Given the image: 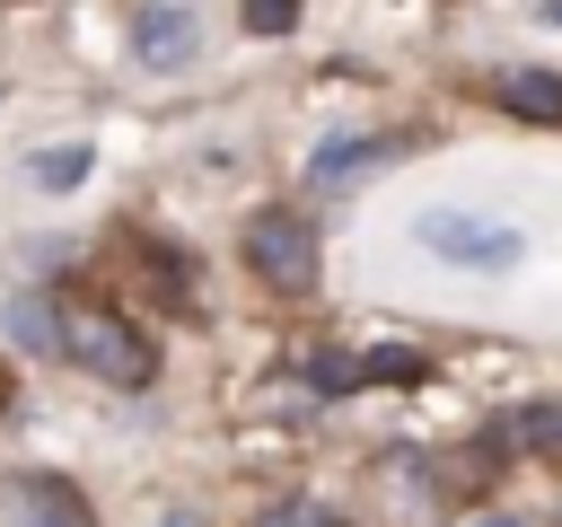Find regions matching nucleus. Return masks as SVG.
I'll list each match as a JSON object with an SVG mask.
<instances>
[{
  "instance_id": "nucleus-11",
  "label": "nucleus",
  "mask_w": 562,
  "mask_h": 527,
  "mask_svg": "<svg viewBox=\"0 0 562 527\" xmlns=\"http://www.w3.org/2000/svg\"><path fill=\"white\" fill-rule=\"evenodd\" d=\"M299 378H307L316 395H351V386H360V360H351V351H307Z\"/></svg>"
},
{
  "instance_id": "nucleus-3",
  "label": "nucleus",
  "mask_w": 562,
  "mask_h": 527,
  "mask_svg": "<svg viewBox=\"0 0 562 527\" xmlns=\"http://www.w3.org/2000/svg\"><path fill=\"white\" fill-rule=\"evenodd\" d=\"M413 237H422L439 264H465V272H509V264H518V228L474 220V211H422Z\"/></svg>"
},
{
  "instance_id": "nucleus-15",
  "label": "nucleus",
  "mask_w": 562,
  "mask_h": 527,
  "mask_svg": "<svg viewBox=\"0 0 562 527\" xmlns=\"http://www.w3.org/2000/svg\"><path fill=\"white\" fill-rule=\"evenodd\" d=\"M474 527H518V518H474Z\"/></svg>"
},
{
  "instance_id": "nucleus-5",
  "label": "nucleus",
  "mask_w": 562,
  "mask_h": 527,
  "mask_svg": "<svg viewBox=\"0 0 562 527\" xmlns=\"http://www.w3.org/2000/svg\"><path fill=\"white\" fill-rule=\"evenodd\" d=\"M132 35H140V61H149V70H176V61H193V44H202V35H193V9H176V0H149Z\"/></svg>"
},
{
  "instance_id": "nucleus-12",
  "label": "nucleus",
  "mask_w": 562,
  "mask_h": 527,
  "mask_svg": "<svg viewBox=\"0 0 562 527\" xmlns=\"http://www.w3.org/2000/svg\"><path fill=\"white\" fill-rule=\"evenodd\" d=\"M79 176H88V149H79V141H61V149L35 158V184H44V193H70Z\"/></svg>"
},
{
  "instance_id": "nucleus-1",
  "label": "nucleus",
  "mask_w": 562,
  "mask_h": 527,
  "mask_svg": "<svg viewBox=\"0 0 562 527\" xmlns=\"http://www.w3.org/2000/svg\"><path fill=\"white\" fill-rule=\"evenodd\" d=\"M53 307H61V351H70L79 369H97V378H114V386H149V378H158V343H149L123 307H105V299H88V290H61Z\"/></svg>"
},
{
  "instance_id": "nucleus-10",
  "label": "nucleus",
  "mask_w": 562,
  "mask_h": 527,
  "mask_svg": "<svg viewBox=\"0 0 562 527\" xmlns=\"http://www.w3.org/2000/svg\"><path fill=\"white\" fill-rule=\"evenodd\" d=\"M430 360L422 351H404V343H378V351H360V386H413Z\"/></svg>"
},
{
  "instance_id": "nucleus-7",
  "label": "nucleus",
  "mask_w": 562,
  "mask_h": 527,
  "mask_svg": "<svg viewBox=\"0 0 562 527\" xmlns=\"http://www.w3.org/2000/svg\"><path fill=\"white\" fill-rule=\"evenodd\" d=\"M501 105L527 114V123H562V79L553 70H509L501 79Z\"/></svg>"
},
{
  "instance_id": "nucleus-6",
  "label": "nucleus",
  "mask_w": 562,
  "mask_h": 527,
  "mask_svg": "<svg viewBox=\"0 0 562 527\" xmlns=\"http://www.w3.org/2000/svg\"><path fill=\"white\" fill-rule=\"evenodd\" d=\"M369 158H386V141H378V132H334V141H316L307 176H316V184H351Z\"/></svg>"
},
{
  "instance_id": "nucleus-8",
  "label": "nucleus",
  "mask_w": 562,
  "mask_h": 527,
  "mask_svg": "<svg viewBox=\"0 0 562 527\" xmlns=\"http://www.w3.org/2000/svg\"><path fill=\"white\" fill-rule=\"evenodd\" d=\"M509 439H518V448H536V457H562V395L518 404V413H509Z\"/></svg>"
},
{
  "instance_id": "nucleus-2",
  "label": "nucleus",
  "mask_w": 562,
  "mask_h": 527,
  "mask_svg": "<svg viewBox=\"0 0 562 527\" xmlns=\"http://www.w3.org/2000/svg\"><path fill=\"white\" fill-rule=\"evenodd\" d=\"M246 264L272 299H316V220L299 211H255L246 220Z\"/></svg>"
},
{
  "instance_id": "nucleus-4",
  "label": "nucleus",
  "mask_w": 562,
  "mask_h": 527,
  "mask_svg": "<svg viewBox=\"0 0 562 527\" xmlns=\"http://www.w3.org/2000/svg\"><path fill=\"white\" fill-rule=\"evenodd\" d=\"M0 509H9V527H97V509L70 474H0Z\"/></svg>"
},
{
  "instance_id": "nucleus-16",
  "label": "nucleus",
  "mask_w": 562,
  "mask_h": 527,
  "mask_svg": "<svg viewBox=\"0 0 562 527\" xmlns=\"http://www.w3.org/2000/svg\"><path fill=\"white\" fill-rule=\"evenodd\" d=\"M0 404H9V378H0Z\"/></svg>"
},
{
  "instance_id": "nucleus-9",
  "label": "nucleus",
  "mask_w": 562,
  "mask_h": 527,
  "mask_svg": "<svg viewBox=\"0 0 562 527\" xmlns=\"http://www.w3.org/2000/svg\"><path fill=\"white\" fill-rule=\"evenodd\" d=\"M9 334H18L26 351H61V307H44L35 290H26V299H9Z\"/></svg>"
},
{
  "instance_id": "nucleus-13",
  "label": "nucleus",
  "mask_w": 562,
  "mask_h": 527,
  "mask_svg": "<svg viewBox=\"0 0 562 527\" xmlns=\"http://www.w3.org/2000/svg\"><path fill=\"white\" fill-rule=\"evenodd\" d=\"M237 9H246V26H255V35H281V26L299 18V0H237Z\"/></svg>"
},
{
  "instance_id": "nucleus-14",
  "label": "nucleus",
  "mask_w": 562,
  "mask_h": 527,
  "mask_svg": "<svg viewBox=\"0 0 562 527\" xmlns=\"http://www.w3.org/2000/svg\"><path fill=\"white\" fill-rule=\"evenodd\" d=\"M263 527H334V518L307 509V501H290V509H263Z\"/></svg>"
}]
</instances>
